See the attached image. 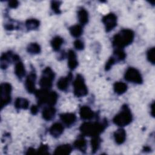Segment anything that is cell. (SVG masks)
I'll return each mask as SVG.
<instances>
[{"instance_id":"13","label":"cell","mask_w":155,"mask_h":155,"mask_svg":"<svg viewBox=\"0 0 155 155\" xmlns=\"http://www.w3.org/2000/svg\"><path fill=\"white\" fill-rule=\"evenodd\" d=\"M48 89L41 88L35 91V96L38 101V105L40 106L44 104H46V101L49 93Z\"/></svg>"},{"instance_id":"16","label":"cell","mask_w":155,"mask_h":155,"mask_svg":"<svg viewBox=\"0 0 155 155\" xmlns=\"http://www.w3.org/2000/svg\"><path fill=\"white\" fill-rule=\"evenodd\" d=\"M56 114V109L53 106L45 107L42 113V117L45 120H50L54 117Z\"/></svg>"},{"instance_id":"15","label":"cell","mask_w":155,"mask_h":155,"mask_svg":"<svg viewBox=\"0 0 155 155\" xmlns=\"http://www.w3.org/2000/svg\"><path fill=\"white\" fill-rule=\"evenodd\" d=\"M64 131V127L63 125L59 123L56 122L51 125L49 129V132L50 134L54 137H59Z\"/></svg>"},{"instance_id":"29","label":"cell","mask_w":155,"mask_h":155,"mask_svg":"<svg viewBox=\"0 0 155 155\" xmlns=\"http://www.w3.org/2000/svg\"><path fill=\"white\" fill-rule=\"evenodd\" d=\"M91 140V147L92 153H95L99 149L101 142V139L99 136L92 137Z\"/></svg>"},{"instance_id":"38","label":"cell","mask_w":155,"mask_h":155,"mask_svg":"<svg viewBox=\"0 0 155 155\" xmlns=\"http://www.w3.org/2000/svg\"><path fill=\"white\" fill-rule=\"evenodd\" d=\"M30 112L32 114L36 115L38 113V107L36 105H32L30 108Z\"/></svg>"},{"instance_id":"11","label":"cell","mask_w":155,"mask_h":155,"mask_svg":"<svg viewBox=\"0 0 155 155\" xmlns=\"http://www.w3.org/2000/svg\"><path fill=\"white\" fill-rule=\"evenodd\" d=\"M60 119L67 127H70L76 122V116L71 113H62L60 114Z\"/></svg>"},{"instance_id":"37","label":"cell","mask_w":155,"mask_h":155,"mask_svg":"<svg viewBox=\"0 0 155 155\" xmlns=\"http://www.w3.org/2000/svg\"><path fill=\"white\" fill-rule=\"evenodd\" d=\"M8 5L12 8H16L19 5V2L17 1H10L8 2Z\"/></svg>"},{"instance_id":"10","label":"cell","mask_w":155,"mask_h":155,"mask_svg":"<svg viewBox=\"0 0 155 155\" xmlns=\"http://www.w3.org/2000/svg\"><path fill=\"white\" fill-rule=\"evenodd\" d=\"M15 54L10 51L3 53L0 58V66L1 69H6L12 61L15 62Z\"/></svg>"},{"instance_id":"31","label":"cell","mask_w":155,"mask_h":155,"mask_svg":"<svg viewBox=\"0 0 155 155\" xmlns=\"http://www.w3.org/2000/svg\"><path fill=\"white\" fill-rule=\"evenodd\" d=\"M27 51L32 54H38L41 52V47L40 45L36 42L30 43L27 47Z\"/></svg>"},{"instance_id":"3","label":"cell","mask_w":155,"mask_h":155,"mask_svg":"<svg viewBox=\"0 0 155 155\" xmlns=\"http://www.w3.org/2000/svg\"><path fill=\"white\" fill-rule=\"evenodd\" d=\"M132 119L131 110L128 105L125 104L122 107L120 112L114 117L113 121L117 126L125 127L131 123Z\"/></svg>"},{"instance_id":"1","label":"cell","mask_w":155,"mask_h":155,"mask_svg":"<svg viewBox=\"0 0 155 155\" xmlns=\"http://www.w3.org/2000/svg\"><path fill=\"white\" fill-rule=\"evenodd\" d=\"M134 33L130 29H122L116 34L112 40L113 46L115 48L122 49L128 46L134 40Z\"/></svg>"},{"instance_id":"8","label":"cell","mask_w":155,"mask_h":155,"mask_svg":"<svg viewBox=\"0 0 155 155\" xmlns=\"http://www.w3.org/2000/svg\"><path fill=\"white\" fill-rule=\"evenodd\" d=\"M102 22L105 25L107 32L112 30L117 25V16L112 13H108L102 18Z\"/></svg>"},{"instance_id":"20","label":"cell","mask_w":155,"mask_h":155,"mask_svg":"<svg viewBox=\"0 0 155 155\" xmlns=\"http://www.w3.org/2000/svg\"><path fill=\"white\" fill-rule=\"evenodd\" d=\"M73 145L76 149L82 153H85L87 148V141L82 136H79L74 142Z\"/></svg>"},{"instance_id":"35","label":"cell","mask_w":155,"mask_h":155,"mask_svg":"<svg viewBox=\"0 0 155 155\" xmlns=\"http://www.w3.org/2000/svg\"><path fill=\"white\" fill-rule=\"evenodd\" d=\"M116 62V61L115 59L113 56L110 57L109 58V59L107 61V62H106V64H105V70L108 71L111 68V67L115 64Z\"/></svg>"},{"instance_id":"17","label":"cell","mask_w":155,"mask_h":155,"mask_svg":"<svg viewBox=\"0 0 155 155\" xmlns=\"http://www.w3.org/2000/svg\"><path fill=\"white\" fill-rule=\"evenodd\" d=\"M68 66L70 69L74 70L78 65V62L76 59V54L72 50H70L67 53Z\"/></svg>"},{"instance_id":"30","label":"cell","mask_w":155,"mask_h":155,"mask_svg":"<svg viewBox=\"0 0 155 155\" xmlns=\"http://www.w3.org/2000/svg\"><path fill=\"white\" fill-rule=\"evenodd\" d=\"M113 57L115 59L116 62L121 61L125 59L126 57V54L122 49L115 48V50L113 52Z\"/></svg>"},{"instance_id":"2","label":"cell","mask_w":155,"mask_h":155,"mask_svg":"<svg viewBox=\"0 0 155 155\" xmlns=\"http://www.w3.org/2000/svg\"><path fill=\"white\" fill-rule=\"evenodd\" d=\"M107 126V122L106 121L102 123L85 122L81 125L79 130L83 136L94 137L102 133Z\"/></svg>"},{"instance_id":"32","label":"cell","mask_w":155,"mask_h":155,"mask_svg":"<svg viewBox=\"0 0 155 155\" xmlns=\"http://www.w3.org/2000/svg\"><path fill=\"white\" fill-rule=\"evenodd\" d=\"M147 59L150 62L153 64H154L155 62V49L154 47L150 48L147 52Z\"/></svg>"},{"instance_id":"22","label":"cell","mask_w":155,"mask_h":155,"mask_svg":"<svg viewBox=\"0 0 155 155\" xmlns=\"http://www.w3.org/2000/svg\"><path fill=\"white\" fill-rule=\"evenodd\" d=\"M78 18L79 22L85 25L88 22V13L84 8H80L78 11Z\"/></svg>"},{"instance_id":"4","label":"cell","mask_w":155,"mask_h":155,"mask_svg":"<svg viewBox=\"0 0 155 155\" xmlns=\"http://www.w3.org/2000/svg\"><path fill=\"white\" fill-rule=\"evenodd\" d=\"M73 92L78 97L85 96L88 94V89L85 84L84 79L80 74L76 75L73 82Z\"/></svg>"},{"instance_id":"7","label":"cell","mask_w":155,"mask_h":155,"mask_svg":"<svg viewBox=\"0 0 155 155\" xmlns=\"http://www.w3.org/2000/svg\"><path fill=\"white\" fill-rule=\"evenodd\" d=\"M124 78L126 81L135 84H140L143 82L142 77L140 72L136 68L133 67H130L126 70Z\"/></svg>"},{"instance_id":"6","label":"cell","mask_w":155,"mask_h":155,"mask_svg":"<svg viewBox=\"0 0 155 155\" xmlns=\"http://www.w3.org/2000/svg\"><path fill=\"white\" fill-rule=\"evenodd\" d=\"M12 87L8 82L1 84V107L2 109L11 101V93Z\"/></svg>"},{"instance_id":"36","label":"cell","mask_w":155,"mask_h":155,"mask_svg":"<svg viewBox=\"0 0 155 155\" xmlns=\"http://www.w3.org/2000/svg\"><path fill=\"white\" fill-rule=\"evenodd\" d=\"M73 44H74V47H75V48L78 50H82L84 48V42L79 39H76L74 42Z\"/></svg>"},{"instance_id":"39","label":"cell","mask_w":155,"mask_h":155,"mask_svg":"<svg viewBox=\"0 0 155 155\" xmlns=\"http://www.w3.org/2000/svg\"><path fill=\"white\" fill-rule=\"evenodd\" d=\"M35 153H37V151L35 148H33L32 147H30L26 152L27 154H33Z\"/></svg>"},{"instance_id":"12","label":"cell","mask_w":155,"mask_h":155,"mask_svg":"<svg viewBox=\"0 0 155 155\" xmlns=\"http://www.w3.org/2000/svg\"><path fill=\"white\" fill-rule=\"evenodd\" d=\"M72 74L70 73L67 76L61 78L57 82V87L61 91H66L69 86V83L72 79Z\"/></svg>"},{"instance_id":"19","label":"cell","mask_w":155,"mask_h":155,"mask_svg":"<svg viewBox=\"0 0 155 155\" xmlns=\"http://www.w3.org/2000/svg\"><path fill=\"white\" fill-rule=\"evenodd\" d=\"M72 151V147L69 144L61 145L56 147L54 151V154H69Z\"/></svg>"},{"instance_id":"33","label":"cell","mask_w":155,"mask_h":155,"mask_svg":"<svg viewBox=\"0 0 155 155\" xmlns=\"http://www.w3.org/2000/svg\"><path fill=\"white\" fill-rule=\"evenodd\" d=\"M61 1H52L51 2V7L53 11L56 14H60L61 13L60 10V5H61Z\"/></svg>"},{"instance_id":"9","label":"cell","mask_w":155,"mask_h":155,"mask_svg":"<svg viewBox=\"0 0 155 155\" xmlns=\"http://www.w3.org/2000/svg\"><path fill=\"white\" fill-rule=\"evenodd\" d=\"M36 76L34 71L31 72L27 77L25 81V87L29 93H34L36 91L35 82Z\"/></svg>"},{"instance_id":"18","label":"cell","mask_w":155,"mask_h":155,"mask_svg":"<svg viewBox=\"0 0 155 155\" xmlns=\"http://www.w3.org/2000/svg\"><path fill=\"white\" fill-rule=\"evenodd\" d=\"M114 138L117 144H122L126 139V132L125 130L122 128H119L114 133Z\"/></svg>"},{"instance_id":"26","label":"cell","mask_w":155,"mask_h":155,"mask_svg":"<svg viewBox=\"0 0 155 155\" xmlns=\"http://www.w3.org/2000/svg\"><path fill=\"white\" fill-rule=\"evenodd\" d=\"M69 30L71 35L74 38L79 37L83 32L81 25H78V24L70 27L69 28Z\"/></svg>"},{"instance_id":"40","label":"cell","mask_w":155,"mask_h":155,"mask_svg":"<svg viewBox=\"0 0 155 155\" xmlns=\"http://www.w3.org/2000/svg\"><path fill=\"white\" fill-rule=\"evenodd\" d=\"M154 102H153V103L151 104V107H150V108H151V114L153 117H154Z\"/></svg>"},{"instance_id":"24","label":"cell","mask_w":155,"mask_h":155,"mask_svg":"<svg viewBox=\"0 0 155 155\" xmlns=\"http://www.w3.org/2000/svg\"><path fill=\"white\" fill-rule=\"evenodd\" d=\"M114 91L117 94H122L127 90V85L122 82H116L113 85Z\"/></svg>"},{"instance_id":"25","label":"cell","mask_w":155,"mask_h":155,"mask_svg":"<svg viewBox=\"0 0 155 155\" xmlns=\"http://www.w3.org/2000/svg\"><path fill=\"white\" fill-rule=\"evenodd\" d=\"M25 25L27 29L32 30L38 28L40 25V22L36 19H29L25 21Z\"/></svg>"},{"instance_id":"14","label":"cell","mask_w":155,"mask_h":155,"mask_svg":"<svg viewBox=\"0 0 155 155\" xmlns=\"http://www.w3.org/2000/svg\"><path fill=\"white\" fill-rule=\"evenodd\" d=\"M79 114L81 118L83 120H90L94 116V113L92 110L88 106L86 105L81 107L79 110Z\"/></svg>"},{"instance_id":"28","label":"cell","mask_w":155,"mask_h":155,"mask_svg":"<svg viewBox=\"0 0 155 155\" xmlns=\"http://www.w3.org/2000/svg\"><path fill=\"white\" fill-rule=\"evenodd\" d=\"M58 98V95L56 91H50L46 101V104L49 106H53L56 104Z\"/></svg>"},{"instance_id":"27","label":"cell","mask_w":155,"mask_h":155,"mask_svg":"<svg viewBox=\"0 0 155 155\" xmlns=\"http://www.w3.org/2000/svg\"><path fill=\"white\" fill-rule=\"evenodd\" d=\"M64 42V39L60 36H55L51 41V45L54 51H58Z\"/></svg>"},{"instance_id":"5","label":"cell","mask_w":155,"mask_h":155,"mask_svg":"<svg viewBox=\"0 0 155 155\" xmlns=\"http://www.w3.org/2000/svg\"><path fill=\"white\" fill-rule=\"evenodd\" d=\"M54 73L50 67H46L42 73L39 81V85L42 88L49 89L52 87L53 81L54 79Z\"/></svg>"},{"instance_id":"21","label":"cell","mask_w":155,"mask_h":155,"mask_svg":"<svg viewBox=\"0 0 155 155\" xmlns=\"http://www.w3.org/2000/svg\"><path fill=\"white\" fill-rule=\"evenodd\" d=\"M15 73L19 79H22L25 74V67L23 63L19 61L16 62L15 67Z\"/></svg>"},{"instance_id":"23","label":"cell","mask_w":155,"mask_h":155,"mask_svg":"<svg viewBox=\"0 0 155 155\" xmlns=\"http://www.w3.org/2000/svg\"><path fill=\"white\" fill-rule=\"evenodd\" d=\"M29 106V101L22 97H18L16 99L15 102V107L18 109H24L26 110L28 108Z\"/></svg>"},{"instance_id":"34","label":"cell","mask_w":155,"mask_h":155,"mask_svg":"<svg viewBox=\"0 0 155 155\" xmlns=\"http://www.w3.org/2000/svg\"><path fill=\"white\" fill-rule=\"evenodd\" d=\"M48 150H49V147L47 145L45 144H41L39 148L36 150L37 153L39 154H48Z\"/></svg>"}]
</instances>
